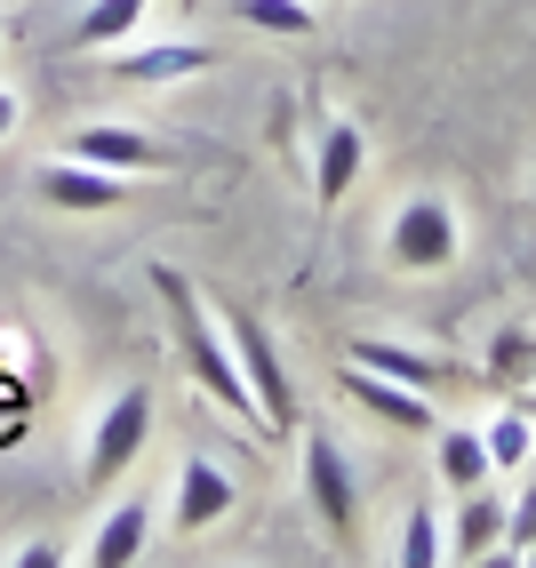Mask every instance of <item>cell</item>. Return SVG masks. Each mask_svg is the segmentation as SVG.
<instances>
[{"label":"cell","instance_id":"1","mask_svg":"<svg viewBox=\"0 0 536 568\" xmlns=\"http://www.w3.org/2000/svg\"><path fill=\"white\" fill-rule=\"evenodd\" d=\"M144 281H152V296H161V313H169V336H176V353H184V368H193V385L224 408V416H241V425H256L264 433V416H256V393H249V376L233 368V345H224V321H209V305H201V288L176 273V264H144Z\"/></svg>","mask_w":536,"mask_h":568},{"label":"cell","instance_id":"2","mask_svg":"<svg viewBox=\"0 0 536 568\" xmlns=\"http://www.w3.org/2000/svg\"><path fill=\"white\" fill-rule=\"evenodd\" d=\"M456 248H465V224H456L448 193H408L393 209V233H385V256H393V273H448Z\"/></svg>","mask_w":536,"mask_h":568},{"label":"cell","instance_id":"3","mask_svg":"<svg viewBox=\"0 0 536 568\" xmlns=\"http://www.w3.org/2000/svg\"><path fill=\"white\" fill-rule=\"evenodd\" d=\"M144 440H152V393L129 385V393L104 400L97 433H89V457H81V480H89V488H112V480L144 457Z\"/></svg>","mask_w":536,"mask_h":568},{"label":"cell","instance_id":"4","mask_svg":"<svg viewBox=\"0 0 536 568\" xmlns=\"http://www.w3.org/2000/svg\"><path fill=\"white\" fill-rule=\"evenodd\" d=\"M224 345H233V368L249 376V393H256L264 433H289V425H296V400H289V368H281V353H273V328L249 321V313H233V321H224Z\"/></svg>","mask_w":536,"mask_h":568},{"label":"cell","instance_id":"5","mask_svg":"<svg viewBox=\"0 0 536 568\" xmlns=\"http://www.w3.org/2000/svg\"><path fill=\"white\" fill-rule=\"evenodd\" d=\"M304 497H313L321 528L336 545H353V528H361V480H353V457L328 440V433H304Z\"/></svg>","mask_w":536,"mask_h":568},{"label":"cell","instance_id":"6","mask_svg":"<svg viewBox=\"0 0 536 568\" xmlns=\"http://www.w3.org/2000/svg\"><path fill=\"white\" fill-rule=\"evenodd\" d=\"M233 505H241V488H233V473H224L216 457H184V465H176V497H169L176 537H209Z\"/></svg>","mask_w":536,"mask_h":568},{"label":"cell","instance_id":"7","mask_svg":"<svg viewBox=\"0 0 536 568\" xmlns=\"http://www.w3.org/2000/svg\"><path fill=\"white\" fill-rule=\"evenodd\" d=\"M344 400H361L368 416H385L393 433H441V408L416 393V385H393V376H376V368H361V361H344Z\"/></svg>","mask_w":536,"mask_h":568},{"label":"cell","instance_id":"8","mask_svg":"<svg viewBox=\"0 0 536 568\" xmlns=\"http://www.w3.org/2000/svg\"><path fill=\"white\" fill-rule=\"evenodd\" d=\"M41 193H49L57 209H72V216H97V209H129V176L64 153V161H49V169H41Z\"/></svg>","mask_w":536,"mask_h":568},{"label":"cell","instance_id":"9","mask_svg":"<svg viewBox=\"0 0 536 568\" xmlns=\"http://www.w3.org/2000/svg\"><path fill=\"white\" fill-rule=\"evenodd\" d=\"M72 161H97V169H121V176H152L169 169V144H152L144 129H121V121H89L72 136Z\"/></svg>","mask_w":536,"mask_h":568},{"label":"cell","instance_id":"10","mask_svg":"<svg viewBox=\"0 0 536 568\" xmlns=\"http://www.w3.org/2000/svg\"><path fill=\"white\" fill-rule=\"evenodd\" d=\"M361 161H368L361 121H328V129H321V144H313V209H336L344 193H353Z\"/></svg>","mask_w":536,"mask_h":568},{"label":"cell","instance_id":"11","mask_svg":"<svg viewBox=\"0 0 536 568\" xmlns=\"http://www.w3.org/2000/svg\"><path fill=\"white\" fill-rule=\"evenodd\" d=\"M505 552V488H465V513H456V537H448V560H488Z\"/></svg>","mask_w":536,"mask_h":568},{"label":"cell","instance_id":"12","mask_svg":"<svg viewBox=\"0 0 536 568\" xmlns=\"http://www.w3.org/2000/svg\"><path fill=\"white\" fill-rule=\"evenodd\" d=\"M216 49L209 41H161V49H112V81H184V72H209Z\"/></svg>","mask_w":536,"mask_h":568},{"label":"cell","instance_id":"13","mask_svg":"<svg viewBox=\"0 0 536 568\" xmlns=\"http://www.w3.org/2000/svg\"><path fill=\"white\" fill-rule=\"evenodd\" d=\"M344 361H361V368H376V376H393V385H416V393H433V385H441V361L393 345V336H353V353H344Z\"/></svg>","mask_w":536,"mask_h":568},{"label":"cell","instance_id":"14","mask_svg":"<svg viewBox=\"0 0 536 568\" xmlns=\"http://www.w3.org/2000/svg\"><path fill=\"white\" fill-rule=\"evenodd\" d=\"M144 528H152V513L136 505V497H121L104 520H97V545H89V560L97 568H129L136 552H144Z\"/></svg>","mask_w":536,"mask_h":568},{"label":"cell","instance_id":"15","mask_svg":"<svg viewBox=\"0 0 536 568\" xmlns=\"http://www.w3.org/2000/svg\"><path fill=\"white\" fill-rule=\"evenodd\" d=\"M496 465H488V440H481V425H441V480L465 497V488H481Z\"/></svg>","mask_w":536,"mask_h":568},{"label":"cell","instance_id":"16","mask_svg":"<svg viewBox=\"0 0 536 568\" xmlns=\"http://www.w3.org/2000/svg\"><path fill=\"white\" fill-rule=\"evenodd\" d=\"M152 0H89V17L72 24V49H121L129 32L144 24Z\"/></svg>","mask_w":536,"mask_h":568},{"label":"cell","instance_id":"17","mask_svg":"<svg viewBox=\"0 0 536 568\" xmlns=\"http://www.w3.org/2000/svg\"><path fill=\"white\" fill-rule=\"evenodd\" d=\"M481 440H488V465L513 473V465H528V448H536V416L505 408V416H488V425H481Z\"/></svg>","mask_w":536,"mask_h":568},{"label":"cell","instance_id":"18","mask_svg":"<svg viewBox=\"0 0 536 568\" xmlns=\"http://www.w3.org/2000/svg\"><path fill=\"white\" fill-rule=\"evenodd\" d=\"M441 552H448L441 513H433V505H408V520H401V560H408V568H441Z\"/></svg>","mask_w":536,"mask_h":568},{"label":"cell","instance_id":"19","mask_svg":"<svg viewBox=\"0 0 536 568\" xmlns=\"http://www.w3.org/2000/svg\"><path fill=\"white\" fill-rule=\"evenodd\" d=\"M241 17L256 32H281V41H304L313 32V0H241Z\"/></svg>","mask_w":536,"mask_h":568},{"label":"cell","instance_id":"20","mask_svg":"<svg viewBox=\"0 0 536 568\" xmlns=\"http://www.w3.org/2000/svg\"><path fill=\"white\" fill-rule=\"evenodd\" d=\"M488 368L505 376V385H520V376H536V328H505L488 345Z\"/></svg>","mask_w":536,"mask_h":568},{"label":"cell","instance_id":"21","mask_svg":"<svg viewBox=\"0 0 536 568\" xmlns=\"http://www.w3.org/2000/svg\"><path fill=\"white\" fill-rule=\"evenodd\" d=\"M17 568H64V552H57V545H24Z\"/></svg>","mask_w":536,"mask_h":568},{"label":"cell","instance_id":"22","mask_svg":"<svg viewBox=\"0 0 536 568\" xmlns=\"http://www.w3.org/2000/svg\"><path fill=\"white\" fill-rule=\"evenodd\" d=\"M17 121H24V112H17V97L0 89V136H17Z\"/></svg>","mask_w":536,"mask_h":568}]
</instances>
